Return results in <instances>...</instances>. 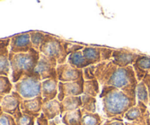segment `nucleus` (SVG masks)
Segmentation results:
<instances>
[{"instance_id": "1", "label": "nucleus", "mask_w": 150, "mask_h": 125, "mask_svg": "<svg viewBox=\"0 0 150 125\" xmlns=\"http://www.w3.org/2000/svg\"><path fill=\"white\" fill-rule=\"evenodd\" d=\"M40 54L38 50L31 49L28 52L9 54L12 69V82H18L23 76L33 74L40 60Z\"/></svg>"}, {"instance_id": "2", "label": "nucleus", "mask_w": 150, "mask_h": 125, "mask_svg": "<svg viewBox=\"0 0 150 125\" xmlns=\"http://www.w3.org/2000/svg\"><path fill=\"white\" fill-rule=\"evenodd\" d=\"M104 96V109L109 114H120L136 103V98L110 85H103L100 97Z\"/></svg>"}, {"instance_id": "3", "label": "nucleus", "mask_w": 150, "mask_h": 125, "mask_svg": "<svg viewBox=\"0 0 150 125\" xmlns=\"http://www.w3.org/2000/svg\"><path fill=\"white\" fill-rule=\"evenodd\" d=\"M137 78L131 66L125 68L117 67L105 85H110L120 89L133 98H136Z\"/></svg>"}, {"instance_id": "4", "label": "nucleus", "mask_w": 150, "mask_h": 125, "mask_svg": "<svg viewBox=\"0 0 150 125\" xmlns=\"http://www.w3.org/2000/svg\"><path fill=\"white\" fill-rule=\"evenodd\" d=\"M15 89L23 99H30L42 95V82L35 74L26 75L16 82Z\"/></svg>"}, {"instance_id": "5", "label": "nucleus", "mask_w": 150, "mask_h": 125, "mask_svg": "<svg viewBox=\"0 0 150 125\" xmlns=\"http://www.w3.org/2000/svg\"><path fill=\"white\" fill-rule=\"evenodd\" d=\"M39 51L47 57L57 59L59 64H63L67 55L64 49V41L50 35H45Z\"/></svg>"}, {"instance_id": "6", "label": "nucleus", "mask_w": 150, "mask_h": 125, "mask_svg": "<svg viewBox=\"0 0 150 125\" xmlns=\"http://www.w3.org/2000/svg\"><path fill=\"white\" fill-rule=\"evenodd\" d=\"M57 59L41 54L34 74H36L40 80L44 81L48 79H57Z\"/></svg>"}, {"instance_id": "7", "label": "nucleus", "mask_w": 150, "mask_h": 125, "mask_svg": "<svg viewBox=\"0 0 150 125\" xmlns=\"http://www.w3.org/2000/svg\"><path fill=\"white\" fill-rule=\"evenodd\" d=\"M84 82L83 77L74 82H64V83H63L62 82H59V101H62L64 97L78 96L83 94L84 91Z\"/></svg>"}, {"instance_id": "8", "label": "nucleus", "mask_w": 150, "mask_h": 125, "mask_svg": "<svg viewBox=\"0 0 150 125\" xmlns=\"http://www.w3.org/2000/svg\"><path fill=\"white\" fill-rule=\"evenodd\" d=\"M57 79L59 82H74L83 77V70L76 69L69 63L59 64L57 67Z\"/></svg>"}, {"instance_id": "9", "label": "nucleus", "mask_w": 150, "mask_h": 125, "mask_svg": "<svg viewBox=\"0 0 150 125\" xmlns=\"http://www.w3.org/2000/svg\"><path fill=\"white\" fill-rule=\"evenodd\" d=\"M10 52L13 54L28 52L31 49L33 48L29 33L15 35L10 39Z\"/></svg>"}, {"instance_id": "10", "label": "nucleus", "mask_w": 150, "mask_h": 125, "mask_svg": "<svg viewBox=\"0 0 150 125\" xmlns=\"http://www.w3.org/2000/svg\"><path fill=\"white\" fill-rule=\"evenodd\" d=\"M139 54L127 50H114L111 61L120 68L128 67L135 63Z\"/></svg>"}, {"instance_id": "11", "label": "nucleus", "mask_w": 150, "mask_h": 125, "mask_svg": "<svg viewBox=\"0 0 150 125\" xmlns=\"http://www.w3.org/2000/svg\"><path fill=\"white\" fill-rule=\"evenodd\" d=\"M133 68L137 80H143L144 76L150 73V57L139 55L133 63Z\"/></svg>"}, {"instance_id": "12", "label": "nucleus", "mask_w": 150, "mask_h": 125, "mask_svg": "<svg viewBox=\"0 0 150 125\" xmlns=\"http://www.w3.org/2000/svg\"><path fill=\"white\" fill-rule=\"evenodd\" d=\"M57 79H48L42 81V96L44 103L52 101L55 99L57 92Z\"/></svg>"}, {"instance_id": "13", "label": "nucleus", "mask_w": 150, "mask_h": 125, "mask_svg": "<svg viewBox=\"0 0 150 125\" xmlns=\"http://www.w3.org/2000/svg\"><path fill=\"white\" fill-rule=\"evenodd\" d=\"M23 100V98L17 92H12V94L1 98V108L5 112H14Z\"/></svg>"}, {"instance_id": "14", "label": "nucleus", "mask_w": 150, "mask_h": 125, "mask_svg": "<svg viewBox=\"0 0 150 125\" xmlns=\"http://www.w3.org/2000/svg\"><path fill=\"white\" fill-rule=\"evenodd\" d=\"M82 53L89 66L98 64L101 61V48L84 47Z\"/></svg>"}, {"instance_id": "15", "label": "nucleus", "mask_w": 150, "mask_h": 125, "mask_svg": "<svg viewBox=\"0 0 150 125\" xmlns=\"http://www.w3.org/2000/svg\"><path fill=\"white\" fill-rule=\"evenodd\" d=\"M8 46H0V74L1 76H7L10 71V60L7 49Z\"/></svg>"}, {"instance_id": "16", "label": "nucleus", "mask_w": 150, "mask_h": 125, "mask_svg": "<svg viewBox=\"0 0 150 125\" xmlns=\"http://www.w3.org/2000/svg\"><path fill=\"white\" fill-rule=\"evenodd\" d=\"M68 63L73 67L79 69H85L89 66V63L83 57L82 51H78L69 54Z\"/></svg>"}, {"instance_id": "17", "label": "nucleus", "mask_w": 150, "mask_h": 125, "mask_svg": "<svg viewBox=\"0 0 150 125\" xmlns=\"http://www.w3.org/2000/svg\"><path fill=\"white\" fill-rule=\"evenodd\" d=\"M42 101L41 96L30 99H23L21 103V108L26 109L29 112H38L41 108Z\"/></svg>"}, {"instance_id": "18", "label": "nucleus", "mask_w": 150, "mask_h": 125, "mask_svg": "<svg viewBox=\"0 0 150 125\" xmlns=\"http://www.w3.org/2000/svg\"><path fill=\"white\" fill-rule=\"evenodd\" d=\"M83 93L94 97L98 95L99 93V85L96 79L85 81Z\"/></svg>"}, {"instance_id": "19", "label": "nucleus", "mask_w": 150, "mask_h": 125, "mask_svg": "<svg viewBox=\"0 0 150 125\" xmlns=\"http://www.w3.org/2000/svg\"><path fill=\"white\" fill-rule=\"evenodd\" d=\"M81 104L82 100L81 96H67L64 99L61 106L64 107V108L65 107L68 110H72L80 107Z\"/></svg>"}, {"instance_id": "20", "label": "nucleus", "mask_w": 150, "mask_h": 125, "mask_svg": "<svg viewBox=\"0 0 150 125\" xmlns=\"http://www.w3.org/2000/svg\"><path fill=\"white\" fill-rule=\"evenodd\" d=\"M137 96L139 101H142L144 104H148L149 101V96L148 89L143 81H141L137 85Z\"/></svg>"}, {"instance_id": "21", "label": "nucleus", "mask_w": 150, "mask_h": 125, "mask_svg": "<svg viewBox=\"0 0 150 125\" xmlns=\"http://www.w3.org/2000/svg\"><path fill=\"white\" fill-rule=\"evenodd\" d=\"M29 35H30L31 41H32L33 48L39 51L41 44L45 40V35L40 32H32L29 33Z\"/></svg>"}, {"instance_id": "22", "label": "nucleus", "mask_w": 150, "mask_h": 125, "mask_svg": "<svg viewBox=\"0 0 150 125\" xmlns=\"http://www.w3.org/2000/svg\"><path fill=\"white\" fill-rule=\"evenodd\" d=\"M13 86L8 78L5 76H0V94L1 96L8 95L10 94Z\"/></svg>"}, {"instance_id": "23", "label": "nucleus", "mask_w": 150, "mask_h": 125, "mask_svg": "<svg viewBox=\"0 0 150 125\" xmlns=\"http://www.w3.org/2000/svg\"><path fill=\"white\" fill-rule=\"evenodd\" d=\"M95 65H92V66H88V67L85 68L83 70V79L86 81L96 79L95 76Z\"/></svg>"}, {"instance_id": "24", "label": "nucleus", "mask_w": 150, "mask_h": 125, "mask_svg": "<svg viewBox=\"0 0 150 125\" xmlns=\"http://www.w3.org/2000/svg\"><path fill=\"white\" fill-rule=\"evenodd\" d=\"M84 47L83 46H79L77 44H73L70 43L64 42V49H65V52L67 54H71L73 52H76V51H79L80 49H82Z\"/></svg>"}, {"instance_id": "25", "label": "nucleus", "mask_w": 150, "mask_h": 125, "mask_svg": "<svg viewBox=\"0 0 150 125\" xmlns=\"http://www.w3.org/2000/svg\"><path fill=\"white\" fill-rule=\"evenodd\" d=\"M114 50L106 48H101V60L108 61L111 59Z\"/></svg>"}, {"instance_id": "26", "label": "nucleus", "mask_w": 150, "mask_h": 125, "mask_svg": "<svg viewBox=\"0 0 150 125\" xmlns=\"http://www.w3.org/2000/svg\"><path fill=\"white\" fill-rule=\"evenodd\" d=\"M83 123L85 125H96L98 123V121L95 116L87 115L83 118Z\"/></svg>"}, {"instance_id": "27", "label": "nucleus", "mask_w": 150, "mask_h": 125, "mask_svg": "<svg viewBox=\"0 0 150 125\" xmlns=\"http://www.w3.org/2000/svg\"><path fill=\"white\" fill-rule=\"evenodd\" d=\"M139 110V109L135 108V107L134 108L130 109L128 111V113H127V117L130 119H134L136 118H137L139 116V114H140V111Z\"/></svg>"}, {"instance_id": "28", "label": "nucleus", "mask_w": 150, "mask_h": 125, "mask_svg": "<svg viewBox=\"0 0 150 125\" xmlns=\"http://www.w3.org/2000/svg\"><path fill=\"white\" fill-rule=\"evenodd\" d=\"M142 81L144 82L146 88H147L148 89V92H149V102H150V73L148 74H146Z\"/></svg>"}, {"instance_id": "29", "label": "nucleus", "mask_w": 150, "mask_h": 125, "mask_svg": "<svg viewBox=\"0 0 150 125\" xmlns=\"http://www.w3.org/2000/svg\"><path fill=\"white\" fill-rule=\"evenodd\" d=\"M29 122H30V118L26 116H23L20 120L21 125H29Z\"/></svg>"}, {"instance_id": "30", "label": "nucleus", "mask_w": 150, "mask_h": 125, "mask_svg": "<svg viewBox=\"0 0 150 125\" xmlns=\"http://www.w3.org/2000/svg\"><path fill=\"white\" fill-rule=\"evenodd\" d=\"M0 124L1 125H10V120L8 117L5 116H1V120H0Z\"/></svg>"}, {"instance_id": "31", "label": "nucleus", "mask_w": 150, "mask_h": 125, "mask_svg": "<svg viewBox=\"0 0 150 125\" xmlns=\"http://www.w3.org/2000/svg\"><path fill=\"white\" fill-rule=\"evenodd\" d=\"M114 125H121V124H114Z\"/></svg>"}]
</instances>
